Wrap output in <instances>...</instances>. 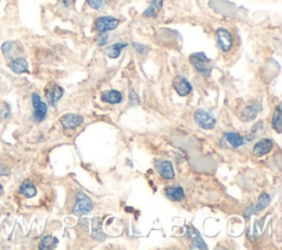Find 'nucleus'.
<instances>
[{
    "instance_id": "f257e3e1",
    "label": "nucleus",
    "mask_w": 282,
    "mask_h": 250,
    "mask_svg": "<svg viewBox=\"0 0 282 250\" xmlns=\"http://www.w3.org/2000/svg\"><path fill=\"white\" fill-rule=\"evenodd\" d=\"M190 62L201 75L206 76V78H209L211 75L213 71V62L206 57V54L204 52H195L193 54H191Z\"/></svg>"
},
{
    "instance_id": "f03ea898",
    "label": "nucleus",
    "mask_w": 282,
    "mask_h": 250,
    "mask_svg": "<svg viewBox=\"0 0 282 250\" xmlns=\"http://www.w3.org/2000/svg\"><path fill=\"white\" fill-rule=\"evenodd\" d=\"M93 202L83 191H79L76 195V203L73 206V214L82 216V215L88 214L93 210Z\"/></svg>"
},
{
    "instance_id": "7ed1b4c3",
    "label": "nucleus",
    "mask_w": 282,
    "mask_h": 250,
    "mask_svg": "<svg viewBox=\"0 0 282 250\" xmlns=\"http://www.w3.org/2000/svg\"><path fill=\"white\" fill-rule=\"evenodd\" d=\"M31 101H32V106H33V120L36 122L43 121L46 118L47 114V105L45 103L41 101V97L38 93H32L31 95Z\"/></svg>"
},
{
    "instance_id": "20e7f679",
    "label": "nucleus",
    "mask_w": 282,
    "mask_h": 250,
    "mask_svg": "<svg viewBox=\"0 0 282 250\" xmlns=\"http://www.w3.org/2000/svg\"><path fill=\"white\" fill-rule=\"evenodd\" d=\"M194 120L199 127L205 130H212L216 126V119L211 113L204 109H197L194 113Z\"/></svg>"
},
{
    "instance_id": "39448f33",
    "label": "nucleus",
    "mask_w": 282,
    "mask_h": 250,
    "mask_svg": "<svg viewBox=\"0 0 282 250\" xmlns=\"http://www.w3.org/2000/svg\"><path fill=\"white\" fill-rule=\"evenodd\" d=\"M120 20L111 16L99 17L95 20V29L98 32H108L115 30L119 26Z\"/></svg>"
},
{
    "instance_id": "423d86ee",
    "label": "nucleus",
    "mask_w": 282,
    "mask_h": 250,
    "mask_svg": "<svg viewBox=\"0 0 282 250\" xmlns=\"http://www.w3.org/2000/svg\"><path fill=\"white\" fill-rule=\"evenodd\" d=\"M216 40L218 46L222 48V51L229 52L232 50L234 39L232 33L227 29H225V28H219V29L216 30Z\"/></svg>"
},
{
    "instance_id": "0eeeda50",
    "label": "nucleus",
    "mask_w": 282,
    "mask_h": 250,
    "mask_svg": "<svg viewBox=\"0 0 282 250\" xmlns=\"http://www.w3.org/2000/svg\"><path fill=\"white\" fill-rule=\"evenodd\" d=\"M2 52L7 59H15L23 53V46L17 41H7L2 45Z\"/></svg>"
},
{
    "instance_id": "6e6552de",
    "label": "nucleus",
    "mask_w": 282,
    "mask_h": 250,
    "mask_svg": "<svg viewBox=\"0 0 282 250\" xmlns=\"http://www.w3.org/2000/svg\"><path fill=\"white\" fill-rule=\"evenodd\" d=\"M60 122L64 130L75 129L84 122V117L78 114H66L60 118Z\"/></svg>"
},
{
    "instance_id": "1a4fd4ad",
    "label": "nucleus",
    "mask_w": 282,
    "mask_h": 250,
    "mask_svg": "<svg viewBox=\"0 0 282 250\" xmlns=\"http://www.w3.org/2000/svg\"><path fill=\"white\" fill-rule=\"evenodd\" d=\"M187 235H188V237L191 239L192 248L193 249H208V246H206L201 234L198 233L196 228L192 227V226H187Z\"/></svg>"
},
{
    "instance_id": "9d476101",
    "label": "nucleus",
    "mask_w": 282,
    "mask_h": 250,
    "mask_svg": "<svg viewBox=\"0 0 282 250\" xmlns=\"http://www.w3.org/2000/svg\"><path fill=\"white\" fill-rule=\"evenodd\" d=\"M173 87L175 92L180 96H187L192 92L191 83L184 76H175L173 80Z\"/></svg>"
},
{
    "instance_id": "9b49d317",
    "label": "nucleus",
    "mask_w": 282,
    "mask_h": 250,
    "mask_svg": "<svg viewBox=\"0 0 282 250\" xmlns=\"http://www.w3.org/2000/svg\"><path fill=\"white\" fill-rule=\"evenodd\" d=\"M273 145L274 143L271 139H268V138L261 139L260 141H258L253 145L252 154L256 157H263L267 154H269V152L273 149Z\"/></svg>"
},
{
    "instance_id": "f8f14e48",
    "label": "nucleus",
    "mask_w": 282,
    "mask_h": 250,
    "mask_svg": "<svg viewBox=\"0 0 282 250\" xmlns=\"http://www.w3.org/2000/svg\"><path fill=\"white\" fill-rule=\"evenodd\" d=\"M156 169L159 172V174L164 180H173L174 179V170L173 165L170 161L163 160V161H159L156 164Z\"/></svg>"
},
{
    "instance_id": "ddd939ff",
    "label": "nucleus",
    "mask_w": 282,
    "mask_h": 250,
    "mask_svg": "<svg viewBox=\"0 0 282 250\" xmlns=\"http://www.w3.org/2000/svg\"><path fill=\"white\" fill-rule=\"evenodd\" d=\"M263 109L261 108V105L259 103H251L249 104L248 106H246L244 109H243V112H242V119L244 121H252L254 120L257 118L258 114L260 110Z\"/></svg>"
},
{
    "instance_id": "4468645a",
    "label": "nucleus",
    "mask_w": 282,
    "mask_h": 250,
    "mask_svg": "<svg viewBox=\"0 0 282 250\" xmlns=\"http://www.w3.org/2000/svg\"><path fill=\"white\" fill-rule=\"evenodd\" d=\"M9 68L13 73L16 74H23V73H29V63L28 61L23 58H15L10 61L8 64Z\"/></svg>"
},
{
    "instance_id": "2eb2a0df",
    "label": "nucleus",
    "mask_w": 282,
    "mask_h": 250,
    "mask_svg": "<svg viewBox=\"0 0 282 250\" xmlns=\"http://www.w3.org/2000/svg\"><path fill=\"white\" fill-rule=\"evenodd\" d=\"M64 94V89L59 85H53L50 89L46 91V99L53 107H57L58 102L62 98Z\"/></svg>"
},
{
    "instance_id": "dca6fc26",
    "label": "nucleus",
    "mask_w": 282,
    "mask_h": 250,
    "mask_svg": "<svg viewBox=\"0 0 282 250\" xmlns=\"http://www.w3.org/2000/svg\"><path fill=\"white\" fill-rule=\"evenodd\" d=\"M166 195L172 202H181L185 198L184 190L181 186H169L166 189Z\"/></svg>"
},
{
    "instance_id": "f3484780",
    "label": "nucleus",
    "mask_w": 282,
    "mask_h": 250,
    "mask_svg": "<svg viewBox=\"0 0 282 250\" xmlns=\"http://www.w3.org/2000/svg\"><path fill=\"white\" fill-rule=\"evenodd\" d=\"M101 101L111 105H116L122 102V95L120 92L116 91V89H111V91L104 92L101 94Z\"/></svg>"
},
{
    "instance_id": "a211bd4d",
    "label": "nucleus",
    "mask_w": 282,
    "mask_h": 250,
    "mask_svg": "<svg viewBox=\"0 0 282 250\" xmlns=\"http://www.w3.org/2000/svg\"><path fill=\"white\" fill-rule=\"evenodd\" d=\"M19 193L25 198H32L37 195V187L29 180H27L19 187Z\"/></svg>"
},
{
    "instance_id": "6ab92c4d",
    "label": "nucleus",
    "mask_w": 282,
    "mask_h": 250,
    "mask_svg": "<svg viewBox=\"0 0 282 250\" xmlns=\"http://www.w3.org/2000/svg\"><path fill=\"white\" fill-rule=\"evenodd\" d=\"M92 224H93L92 237L97 241H104L106 239V235L101 231V220L98 217H94L92 219Z\"/></svg>"
},
{
    "instance_id": "aec40b11",
    "label": "nucleus",
    "mask_w": 282,
    "mask_h": 250,
    "mask_svg": "<svg viewBox=\"0 0 282 250\" xmlns=\"http://www.w3.org/2000/svg\"><path fill=\"white\" fill-rule=\"evenodd\" d=\"M163 6V0H151L150 6L144 10L143 16L147 18H153L158 15V12L160 11Z\"/></svg>"
},
{
    "instance_id": "412c9836",
    "label": "nucleus",
    "mask_w": 282,
    "mask_h": 250,
    "mask_svg": "<svg viewBox=\"0 0 282 250\" xmlns=\"http://www.w3.org/2000/svg\"><path fill=\"white\" fill-rule=\"evenodd\" d=\"M225 139H226V141L235 149L240 148L245 143L244 137L237 133H227V134H225Z\"/></svg>"
},
{
    "instance_id": "4be33fe9",
    "label": "nucleus",
    "mask_w": 282,
    "mask_h": 250,
    "mask_svg": "<svg viewBox=\"0 0 282 250\" xmlns=\"http://www.w3.org/2000/svg\"><path fill=\"white\" fill-rule=\"evenodd\" d=\"M58 245H59V239L57 237H54L52 235H46L39 242V249L49 250V249L56 248Z\"/></svg>"
},
{
    "instance_id": "5701e85b",
    "label": "nucleus",
    "mask_w": 282,
    "mask_h": 250,
    "mask_svg": "<svg viewBox=\"0 0 282 250\" xmlns=\"http://www.w3.org/2000/svg\"><path fill=\"white\" fill-rule=\"evenodd\" d=\"M127 46H128V43H126V42H118V43H115V44L111 45L107 48V52H106L107 57L111 59L119 58V55L121 54V51Z\"/></svg>"
},
{
    "instance_id": "b1692460",
    "label": "nucleus",
    "mask_w": 282,
    "mask_h": 250,
    "mask_svg": "<svg viewBox=\"0 0 282 250\" xmlns=\"http://www.w3.org/2000/svg\"><path fill=\"white\" fill-rule=\"evenodd\" d=\"M270 196H269V194H267V193H263V194H260L259 197H258V201H257V203L256 205H253L254 207V212L257 213H260V212H263L265 208L268 207V205L270 204Z\"/></svg>"
},
{
    "instance_id": "393cba45",
    "label": "nucleus",
    "mask_w": 282,
    "mask_h": 250,
    "mask_svg": "<svg viewBox=\"0 0 282 250\" xmlns=\"http://www.w3.org/2000/svg\"><path fill=\"white\" fill-rule=\"evenodd\" d=\"M272 127L277 131V133H281L282 129V112H281V105H278L274 110L272 116Z\"/></svg>"
},
{
    "instance_id": "a878e982",
    "label": "nucleus",
    "mask_w": 282,
    "mask_h": 250,
    "mask_svg": "<svg viewBox=\"0 0 282 250\" xmlns=\"http://www.w3.org/2000/svg\"><path fill=\"white\" fill-rule=\"evenodd\" d=\"M112 0H86L88 6L94 10H102L111 4Z\"/></svg>"
},
{
    "instance_id": "bb28decb",
    "label": "nucleus",
    "mask_w": 282,
    "mask_h": 250,
    "mask_svg": "<svg viewBox=\"0 0 282 250\" xmlns=\"http://www.w3.org/2000/svg\"><path fill=\"white\" fill-rule=\"evenodd\" d=\"M265 129V124H264V121H258L254 126L251 128V133L250 135L248 136V141H251L252 139L254 137H257L258 135H260L261 133H263V130Z\"/></svg>"
},
{
    "instance_id": "cd10ccee",
    "label": "nucleus",
    "mask_w": 282,
    "mask_h": 250,
    "mask_svg": "<svg viewBox=\"0 0 282 250\" xmlns=\"http://www.w3.org/2000/svg\"><path fill=\"white\" fill-rule=\"evenodd\" d=\"M107 41H108V34L106 32H100L97 39H96V43H97V45L99 46H104L106 45Z\"/></svg>"
},
{
    "instance_id": "c85d7f7f",
    "label": "nucleus",
    "mask_w": 282,
    "mask_h": 250,
    "mask_svg": "<svg viewBox=\"0 0 282 250\" xmlns=\"http://www.w3.org/2000/svg\"><path fill=\"white\" fill-rule=\"evenodd\" d=\"M133 45L135 46V50L138 52L139 54H147L148 51H149V48L148 46L146 45H143V44H140V43H133Z\"/></svg>"
},
{
    "instance_id": "c756f323",
    "label": "nucleus",
    "mask_w": 282,
    "mask_h": 250,
    "mask_svg": "<svg viewBox=\"0 0 282 250\" xmlns=\"http://www.w3.org/2000/svg\"><path fill=\"white\" fill-rule=\"evenodd\" d=\"M129 97H130V104H132V105H139V103H140L139 96L137 95L135 92L130 93Z\"/></svg>"
},
{
    "instance_id": "7c9ffc66",
    "label": "nucleus",
    "mask_w": 282,
    "mask_h": 250,
    "mask_svg": "<svg viewBox=\"0 0 282 250\" xmlns=\"http://www.w3.org/2000/svg\"><path fill=\"white\" fill-rule=\"evenodd\" d=\"M254 214H256V212H254V207H253V205H250V206H248V207H247L246 210H245V212H244V216H245L246 218H249V217L251 216V215H254Z\"/></svg>"
},
{
    "instance_id": "2f4dec72",
    "label": "nucleus",
    "mask_w": 282,
    "mask_h": 250,
    "mask_svg": "<svg viewBox=\"0 0 282 250\" xmlns=\"http://www.w3.org/2000/svg\"><path fill=\"white\" fill-rule=\"evenodd\" d=\"M9 174V169L7 168L6 165H4L3 163H0V177H5Z\"/></svg>"
},
{
    "instance_id": "473e14b6",
    "label": "nucleus",
    "mask_w": 282,
    "mask_h": 250,
    "mask_svg": "<svg viewBox=\"0 0 282 250\" xmlns=\"http://www.w3.org/2000/svg\"><path fill=\"white\" fill-rule=\"evenodd\" d=\"M71 4V0H63V6L68 7V5Z\"/></svg>"
},
{
    "instance_id": "72a5a7b5",
    "label": "nucleus",
    "mask_w": 282,
    "mask_h": 250,
    "mask_svg": "<svg viewBox=\"0 0 282 250\" xmlns=\"http://www.w3.org/2000/svg\"><path fill=\"white\" fill-rule=\"evenodd\" d=\"M3 194H4V186L0 184V196H2Z\"/></svg>"
},
{
    "instance_id": "f704fd0d",
    "label": "nucleus",
    "mask_w": 282,
    "mask_h": 250,
    "mask_svg": "<svg viewBox=\"0 0 282 250\" xmlns=\"http://www.w3.org/2000/svg\"><path fill=\"white\" fill-rule=\"evenodd\" d=\"M0 80H2V76H0Z\"/></svg>"
}]
</instances>
